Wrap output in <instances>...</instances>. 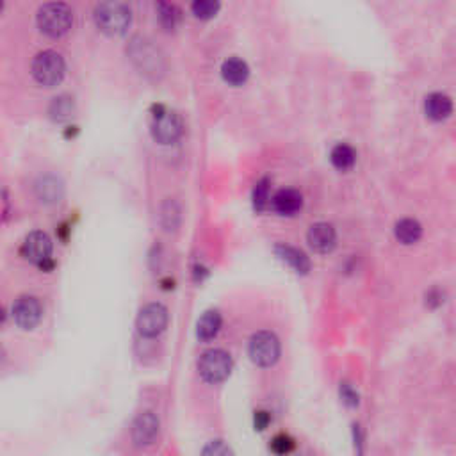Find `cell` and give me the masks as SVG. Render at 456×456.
<instances>
[{"instance_id": "cell-1", "label": "cell", "mask_w": 456, "mask_h": 456, "mask_svg": "<svg viewBox=\"0 0 456 456\" xmlns=\"http://www.w3.org/2000/svg\"><path fill=\"white\" fill-rule=\"evenodd\" d=\"M95 22L102 33L122 36L132 22V13L123 0H102L95 9Z\"/></svg>"}, {"instance_id": "cell-2", "label": "cell", "mask_w": 456, "mask_h": 456, "mask_svg": "<svg viewBox=\"0 0 456 456\" xmlns=\"http://www.w3.org/2000/svg\"><path fill=\"white\" fill-rule=\"evenodd\" d=\"M74 25V13L66 4L50 2L37 11V27L50 37H61Z\"/></svg>"}, {"instance_id": "cell-3", "label": "cell", "mask_w": 456, "mask_h": 456, "mask_svg": "<svg viewBox=\"0 0 456 456\" xmlns=\"http://www.w3.org/2000/svg\"><path fill=\"white\" fill-rule=\"evenodd\" d=\"M64 71H66V66H64L63 57L57 52H54V50L40 52L33 61L34 78L41 86H47V88L59 84L64 77Z\"/></svg>"}, {"instance_id": "cell-4", "label": "cell", "mask_w": 456, "mask_h": 456, "mask_svg": "<svg viewBox=\"0 0 456 456\" xmlns=\"http://www.w3.org/2000/svg\"><path fill=\"white\" fill-rule=\"evenodd\" d=\"M198 369L205 382L219 383L228 378L232 371V358L223 349H211L204 353L198 362Z\"/></svg>"}, {"instance_id": "cell-5", "label": "cell", "mask_w": 456, "mask_h": 456, "mask_svg": "<svg viewBox=\"0 0 456 456\" xmlns=\"http://www.w3.org/2000/svg\"><path fill=\"white\" fill-rule=\"evenodd\" d=\"M250 356L259 368H271L280 356V342L271 332H259L250 342Z\"/></svg>"}, {"instance_id": "cell-6", "label": "cell", "mask_w": 456, "mask_h": 456, "mask_svg": "<svg viewBox=\"0 0 456 456\" xmlns=\"http://www.w3.org/2000/svg\"><path fill=\"white\" fill-rule=\"evenodd\" d=\"M152 136L163 145H171L182 136V122L175 112L159 107L152 118Z\"/></svg>"}, {"instance_id": "cell-7", "label": "cell", "mask_w": 456, "mask_h": 456, "mask_svg": "<svg viewBox=\"0 0 456 456\" xmlns=\"http://www.w3.org/2000/svg\"><path fill=\"white\" fill-rule=\"evenodd\" d=\"M22 253L27 260L37 264L43 269H50V255H52V241L43 232H33L27 235L25 242L22 246Z\"/></svg>"}, {"instance_id": "cell-8", "label": "cell", "mask_w": 456, "mask_h": 456, "mask_svg": "<svg viewBox=\"0 0 456 456\" xmlns=\"http://www.w3.org/2000/svg\"><path fill=\"white\" fill-rule=\"evenodd\" d=\"M138 330L145 337H156L166 328L168 325V310L160 303H150L139 312L138 315Z\"/></svg>"}, {"instance_id": "cell-9", "label": "cell", "mask_w": 456, "mask_h": 456, "mask_svg": "<svg viewBox=\"0 0 456 456\" xmlns=\"http://www.w3.org/2000/svg\"><path fill=\"white\" fill-rule=\"evenodd\" d=\"M424 115L430 122L433 123H444L455 112V102L444 91H431L424 97Z\"/></svg>"}, {"instance_id": "cell-10", "label": "cell", "mask_w": 456, "mask_h": 456, "mask_svg": "<svg viewBox=\"0 0 456 456\" xmlns=\"http://www.w3.org/2000/svg\"><path fill=\"white\" fill-rule=\"evenodd\" d=\"M41 315H43V310H41L40 301L33 296L18 298L13 305V319L23 330H33L40 323Z\"/></svg>"}, {"instance_id": "cell-11", "label": "cell", "mask_w": 456, "mask_h": 456, "mask_svg": "<svg viewBox=\"0 0 456 456\" xmlns=\"http://www.w3.org/2000/svg\"><path fill=\"white\" fill-rule=\"evenodd\" d=\"M307 239L312 250H315L317 253H328L335 248L337 234H335L334 226L330 223H315L310 226Z\"/></svg>"}, {"instance_id": "cell-12", "label": "cell", "mask_w": 456, "mask_h": 456, "mask_svg": "<svg viewBox=\"0 0 456 456\" xmlns=\"http://www.w3.org/2000/svg\"><path fill=\"white\" fill-rule=\"evenodd\" d=\"M303 207V197L298 189H280L271 198V209L280 216H296Z\"/></svg>"}, {"instance_id": "cell-13", "label": "cell", "mask_w": 456, "mask_h": 456, "mask_svg": "<svg viewBox=\"0 0 456 456\" xmlns=\"http://www.w3.org/2000/svg\"><path fill=\"white\" fill-rule=\"evenodd\" d=\"M159 433V419L152 412H145L134 421L132 438L136 445H150Z\"/></svg>"}, {"instance_id": "cell-14", "label": "cell", "mask_w": 456, "mask_h": 456, "mask_svg": "<svg viewBox=\"0 0 456 456\" xmlns=\"http://www.w3.org/2000/svg\"><path fill=\"white\" fill-rule=\"evenodd\" d=\"M221 75L223 81L230 86H242L250 77V66L246 61L239 59V57H230L223 63Z\"/></svg>"}, {"instance_id": "cell-15", "label": "cell", "mask_w": 456, "mask_h": 456, "mask_svg": "<svg viewBox=\"0 0 456 456\" xmlns=\"http://www.w3.org/2000/svg\"><path fill=\"white\" fill-rule=\"evenodd\" d=\"M276 255L283 260V262L289 264L296 273L300 275H307L308 271H310V260L308 257L305 255L303 252H300L298 248H293V246H286V245H279L275 248Z\"/></svg>"}, {"instance_id": "cell-16", "label": "cell", "mask_w": 456, "mask_h": 456, "mask_svg": "<svg viewBox=\"0 0 456 456\" xmlns=\"http://www.w3.org/2000/svg\"><path fill=\"white\" fill-rule=\"evenodd\" d=\"M396 239L403 245H416L421 238H423V226L417 219L404 218L397 221L396 228H394Z\"/></svg>"}, {"instance_id": "cell-17", "label": "cell", "mask_w": 456, "mask_h": 456, "mask_svg": "<svg viewBox=\"0 0 456 456\" xmlns=\"http://www.w3.org/2000/svg\"><path fill=\"white\" fill-rule=\"evenodd\" d=\"M330 163L335 170L349 171L356 164V152L348 143H337L330 152Z\"/></svg>"}, {"instance_id": "cell-18", "label": "cell", "mask_w": 456, "mask_h": 456, "mask_svg": "<svg viewBox=\"0 0 456 456\" xmlns=\"http://www.w3.org/2000/svg\"><path fill=\"white\" fill-rule=\"evenodd\" d=\"M219 327H221V315L216 310L205 312L204 317L198 321V337H200L201 341H211V339H214L216 335H218Z\"/></svg>"}, {"instance_id": "cell-19", "label": "cell", "mask_w": 456, "mask_h": 456, "mask_svg": "<svg viewBox=\"0 0 456 456\" xmlns=\"http://www.w3.org/2000/svg\"><path fill=\"white\" fill-rule=\"evenodd\" d=\"M36 189L43 201H59L61 194H63V186L52 177H47L37 182Z\"/></svg>"}, {"instance_id": "cell-20", "label": "cell", "mask_w": 456, "mask_h": 456, "mask_svg": "<svg viewBox=\"0 0 456 456\" xmlns=\"http://www.w3.org/2000/svg\"><path fill=\"white\" fill-rule=\"evenodd\" d=\"M157 15H159V22L166 27L168 30L175 29L180 18V13L168 0H157Z\"/></svg>"}, {"instance_id": "cell-21", "label": "cell", "mask_w": 456, "mask_h": 456, "mask_svg": "<svg viewBox=\"0 0 456 456\" xmlns=\"http://www.w3.org/2000/svg\"><path fill=\"white\" fill-rule=\"evenodd\" d=\"M219 8H221L219 0H193V4H191L193 15L200 20L214 18L218 15Z\"/></svg>"}, {"instance_id": "cell-22", "label": "cell", "mask_w": 456, "mask_h": 456, "mask_svg": "<svg viewBox=\"0 0 456 456\" xmlns=\"http://www.w3.org/2000/svg\"><path fill=\"white\" fill-rule=\"evenodd\" d=\"M253 205L259 212L266 211L271 205V194H269V180L267 178H262L255 184V189H253Z\"/></svg>"}, {"instance_id": "cell-23", "label": "cell", "mask_w": 456, "mask_h": 456, "mask_svg": "<svg viewBox=\"0 0 456 456\" xmlns=\"http://www.w3.org/2000/svg\"><path fill=\"white\" fill-rule=\"evenodd\" d=\"M71 111H74V104H71L70 98H66V97L56 98L52 104V109H50V112L54 115V118H57V119L68 118V116L71 115Z\"/></svg>"}, {"instance_id": "cell-24", "label": "cell", "mask_w": 456, "mask_h": 456, "mask_svg": "<svg viewBox=\"0 0 456 456\" xmlns=\"http://www.w3.org/2000/svg\"><path fill=\"white\" fill-rule=\"evenodd\" d=\"M294 448V440L289 437V435H276L273 440H271V451L279 452V455H286V452H291Z\"/></svg>"}, {"instance_id": "cell-25", "label": "cell", "mask_w": 456, "mask_h": 456, "mask_svg": "<svg viewBox=\"0 0 456 456\" xmlns=\"http://www.w3.org/2000/svg\"><path fill=\"white\" fill-rule=\"evenodd\" d=\"M341 397L348 407H356V404H358V394L355 392V389H353L349 383H342Z\"/></svg>"}, {"instance_id": "cell-26", "label": "cell", "mask_w": 456, "mask_h": 456, "mask_svg": "<svg viewBox=\"0 0 456 456\" xmlns=\"http://www.w3.org/2000/svg\"><path fill=\"white\" fill-rule=\"evenodd\" d=\"M426 303L430 305V307H433V308L440 307V305L444 303V293H442L440 289H437V287H435V289H431L430 293L426 294Z\"/></svg>"}, {"instance_id": "cell-27", "label": "cell", "mask_w": 456, "mask_h": 456, "mask_svg": "<svg viewBox=\"0 0 456 456\" xmlns=\"http://www.w3.org/2000/svg\"><path fill=\"white\" fill-rule=\"evenodd\" d=\"M269 424V414L267 412H257L255 414V426L259 430H264V428Z\"/></svg>"}, {"instance_id": "cell-28", "label": "cell", "mask_w": 456, "mask_h": 456, "mask_svg": "<svg viewBox=\"0 0 456 456\" xmlns=\"http://www.w3.org/2000/svg\"><path fill=\"white\" fill-rule=\"evenodd\" d=\"M204 452H205V455H209V452H214V455H226V452H230V449H228V448H223L221 442H216V445L212 444L211 448L205 449Z\"/></svg>"}]
</instances>
